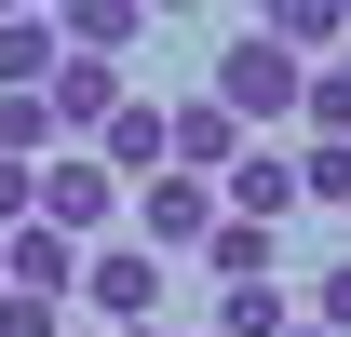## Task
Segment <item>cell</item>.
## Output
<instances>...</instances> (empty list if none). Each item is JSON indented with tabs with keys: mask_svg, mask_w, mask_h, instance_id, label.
Wrapping results in <instances>:
<instances>
[{
	"mask_svg": "<svg viewBox=\"0 0 351 337\" xmlns=\"http://www.w3.org/2000/svg\"><path fill=\"white\" fill-rule=\"evenodd\" d=\"M82 149H95L108 175H122V189H135V175H162V95H122V108H108V122H95Z\"/></svg>",
	"mask_w": 351,
	"mask_h": 337,
	"instance_id": "7",
	"label": "cell"
},
{
	"mask_svg": "<svg viewBox=\"0 0 351 337\" xmlns=\"http://www.w3.org/2000/svg\"><path fill=\"white\" fill-rule=\"evenodd\" d=\"M284 324H298L284 270H257V284H217V337H284Z\"/></svg>",
	"mask_w": 351,
	"mask_h": 337,
	"instance_id": "11",
	"label": "cell"
},
{
	"mask_svg": "<svg viewBox=\"0 0 351 337\" xmlns=\"http://www.w3.org/2000/svg\"><path fill=\"white\" fill-rule=\"evenodd\" d=\"M68 324V297H41V284H0V337H54Z\"/></svg>",
	"mask_w": 351,
	"mask_h": 337,
	"instance_id": "17",
	"label": "cell"
},
{
	"mask_svg": "<svg viewBox=\"0 0 351 337\" xmlns=\"http://www.w3.org/2000/svg\"><path fill=\"white\" fill-rule=\"evenodd\" d=\"M41 149H54V108L41 95H0V162H41Z\"/></svg>",
	"mask_w": 351,
	"mask_h": 337,
	"instance_id": "15",
	"label": "cell"
},
{
	"mask_svg": "<svg viewBox=\"0 0 351 337\" xmlns=\"http://www.w3.org/2000/svg\"><path fill=\"white\" fill-rule=\"evenodd\" d=\"M14 14H27V0H0V27H14Z\"/></svg>",
	"mask_w": 351,
	"mask_h": 337,
	"instance_id": "20",
	"label": "cell"
},
{
	"mask_svg": "<svg viewBox=\"0 0 351 337\" xmlns=\"http://www.w3.org/2000/svg\"><path fill=\"white\" fill-rule=\"evenodd\" d=\"M68 297H95L108 324H149V310H162V256L108 229V243H82V284H68Z\"/></svg>",
	"mask_w": 351,
	"mask_h": 337,
	"instance_id": "4",
	"label": "cell"
},
{
	"mask_svg": "<svg viewBox=\"0 0 351 337\" xmlns=\"http://www.w3.org/2000/svg\"><path fill=\"white\" fill-rule=\"evenodd\" d=\"M189 256H203L217 284H257V270H270V229H257V216H217V229H203Z\"/></svg>",
	"mask_w": 351,
	"mask_h": 337,
	"instance_id": "13",
	"label": "cell"
},
{
	"mask_svg": "<svg viewBox=\"0 0 351 337\" xmlns=\"http://www.w3.org/2000/svg\"><path fill=\"white\" fill-rule=\"evenodd\" d=\"M230 149H243V122H230L217 95H189V108H162V162H176V175H230Z\"/></svg>",
	"mask_w": 351,
	"mask_h": 337,
	"instance_id": "8",
	"label": "cell"
},
{
	"mask_svg": "<svg viewBox=\"0 0 351 337\" xmlns=\"http://www.w3.org/2000/svg\"><path fill=\"white\" fill-rule=\"evenodd\" d=\"M122 216H135V243H149V256H189V243H203V229H217V175H135V189H122Z\"/></svg>",
	"mask_w": 351,
	"mask_h": 337,
	"instance_id": "3",
	"label": "cell"
},
{
	"mask_svg": "<svg viewBox=\"0 0 351 337\" xmlns=\"http://www.w3.org/2000/svg\"><path fill=\"white\" fill-rule=\"evenodd\" d=\"M41 229H68V243H108V229H122V175L95 162V149H41Z\"/></svg>",
	"mask_w": 351,
	"mask_h": 337,
	"instance_id": "2",
	"label": "cell"
},
{
	"mask_svg": "<svg viewBox=\"0 0 351 337\" xmlns=\"http://www.w3.org/2000/svg\"><path fill=\"white\" fill-rule=\"evenodd\" d=\"M338 68H351V41H338Z\"/></svg>",
	"mask_w": 351,
	"mask_h": 337,
	"instance_id": "23",
	"label": "cell"
},
{
	"mask_svg": "<svg viewBox=\"0 0 351 337\" xmlns=\"http://www.w3.org/2000/svg\"><path fill=\"white\" fill-rule=\"evenodd\" d=\"M311 324H324V337H351V256H338V270H311Z\"/></svg>",
	"mask_w": 351,
	"mask_h": 337,
	"instance_id": "18",
	"label": "cell"
},
{
	"mask_svg": "<svg viewBox=\"0 0 351 337\" xmlns=\"http://www.w3.org/2000/svg\"><path fill=\"white\" fill-rule=\"evenodd\" d=\"M122 337H162V324H122Z\"/></svg>",
	"mask_w": 351,
	"mask_h": 337,
	"instance_id": "21",
	"label": "cell"
},
{
	"mask_svg": "<svg viewBox=\"0 0 351 337\" xmlns=\"http://www.w3.org/2000/svg\"><path fill=\"white\" fill-rule=\"evenodd\" d=\"M217 216H257V229H284V216H298V162L243 135V149H230V175H217Z\"/></svg>",
	"mask_w": 351,
	"mask_h": 337,
	"instance_id": "6",
	"label": "cell"
},
{
	"mask_svg": "<svg viewBox=\"0 0 351 337\" xmlns=\"http://www.w3.org/2000/svg\"><path fill=\"white\" fill-rule=\"evenodd\" d=\"M54 41L68 54H135L149 41V0H54Z\"/></svg>",
	"mask_w": 351,
	"mask_h": 337,
	"instance_id": "9",
	"label": "cell"
},
{
	"mask_svg": "<svg viewBox=\"0 0 351 337\" xmlns=\"http://www.w3.org/2000/svg\"><path fill=\"white\" fill-rule=\"evenodd\" d=\"M122 54H54V82H41V108H54V135H95L108 108H122Z\"/></svg>",
	"mask_w": 351,
	"mask_h": 337,
	"instance_id": "5",
	"label": "cell"
},
{
	"mask_svg": "<svg viewBox=\"0 0 351 337\" xmlns=\"http://www.w3.org/2000/svg\"><path fill=\"white\" fill-rule=\"evenodd\" d=\"M149 14H203V0H149Z\"/></svg>",
	"mask_w": 351,
	"mask_h": 337,
	"instance_id": "19",
	"label": "cell"
},
{
	"mask_svg": "<svg viewBox=\"0 0 351 337\" xmlns=\"http://www.w3.org/2000/svg\"><path fill=\"white\" fill-rule=\"evenodd\" d=\"M298 82H311V68H298L284 41H270V27H243V41H217V108H230L243 135H257V122H298Z\"/></svg>",
	"mask_w": 351,
	"mask_h": 337,
	"instance_id": "1",
	"label": "cell"
},
{
	"mask_svg": "<svg viewBox=\"0 0 351 337\" xmlns=\"http://www.w3.org/2000/svg\"><path fill=\"white\" fill-rule=\"evenodd\" d=\"M298 203L351 216V135H311V149H298Z\"/></svg>",
	"mask_w": 351,
	"mask_h": 337,
	"instance_id": "14",
	"label": "cell"
},
{
	"mask_svg": "<svg viewBox=\"0 0 351 337\" xmlns=\"http://www.w3.org/2000/svg\"><path fill=\"white\" fill-rule=\"evenodd\" d=\"M54 54H68V41H54V14H14V27H0V95H41Z\"/></svg>",
	"mask_w": 351,
	"mask_h": 337,
	"instance_id": "12",
	"label": "cell"
},
{
	"mask_svg": "<svg viewBox=\"0 0 351 337\" xmlns=\"http://www.w3.org/2000/svg\"><path fill=\"white\" fill-rule=\"evenodd\" d=\"M298 122L311 135H351V68H311V82H298Z\"/></svg>",
	"mask_w": 351,
	"mask_h": 337,
	"instance_id": "16",
	"label": "cell"
},
{
	"mask_svg": "<svg viewBox=\"0 0 351 337\" xmlns=\"http://www.w3.org/2000/svg\"><path fill=\"white\" fill-rule=\"evenodd\" d=\"M284 337H324V324H284Z\"/></svg>",
	"mask_w": 351,
	"mask_h": 337,
	"instance_id": "22",
	"label": "cell"
},
{
	"mask_svg": "<svg viewBox=\"0 0 351 337\" xmlns=\"http://www.w3.org/2000/svg\"><path fill=\"white\" fill-rule=\"evenodd\" d=\"M257 27H270L284 54H338V41H351V0H257Z\"/></svg>",
	"mask_w": 351,
	"mask_h": 337,
	"instance_id": "10",
	"label": "cell"
}]
</instances>
